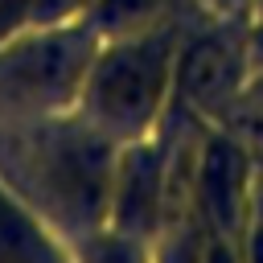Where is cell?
Returning a JSON list of instances; mask_svg holds the SVG:
<instances>
[{
    "mask_svg": "<svg viewBox=\"0 0 263 263\" xmlns=\"http://www.w3.org/2000/svg\"><path fill=\"white\" fill-rule=\"evenodd\" d=\"M168 74V41L136 37L103 53L86 70V107L99 123L136 132L152 119Z\"/></svg>",
    "mask_w": 263,
    "mask_h": 263,
    "instance_id": "obj_1",
    "label": "cell"
},
{
    "mask_svg": "<svg viewBox=\"0 0 263 263\" xmlns=\"http://www.w3.org/2000/svg\"><path fill=\"white\" fill-rule=\"evenodd\" d=\"M90 70V41L82 29H45L16 41L0 58V82L29 103L66 99Z\"/></svg>",
    "mask_w": 263,
    "mask_h": 263,
    "instance_id": "obj_2",
    "label": "cell"
},
{
    "mask_svg": "<svg viewBox=\"0 0 263 263\" xmlns=\"http://www.w3.org/2000/svg\"><path fill=\"white\" fill-rule=\"evenodd\" d=\"M45 168H49L53 197H62V205L70 214H78V218L99 214V205L107 197V185H111L107 152H103L99 140L70 136L62 144H53L49 156H45Z\"/></svg>",
    "mask_w": 263,
    "mask_h": 263,
    "instance_id": "obj_3",
    "label": "cell"
},
{
    "mask_svg": "<svg viewBox=\"0 0 263 263\" xmlns=\"http://www.w3.org/2000/svg\"><path fill=\"white\" fill-rule=\"evenodd\" d=\"M242 185H247V168H242V152L226 140H214L201 156V205L210 214V222L218 230L238 222L242 210Z\"/></svg>",
    "mask_w": 263,
    "mask_h": 263,
    "instance_id": "obj_4",
    "label": "cell"
},
{
    "mask_svg": "<svg viewBox=\"0 0 263 263\" xmlns=\"http://www.w3.org/2000/svg\"><path fill=\"white\" fill-rule=\"evenodd\" d=\"M115 214H119V226L132 234V230H144L156 214V197H160V173H156V156L152 152H132L119 168V181H115Z\"/></svg>",
    "mask_w": 263,
    "mask_h": 263,
    "instance_id": "obj_5",
    "label": "cell"
},
{
    "mask_svg": "<svg viewBox=\"0 0 263 263\" xmlns=\"http://www.w3.org/2000/svg\"><path fill=\"white\" fill-rule=\"evenodd\" d=\"M0 263H62L49 234L0 189Z\"/></svg>",
    "mask_w": 263,
    "mask_h": 263,
    "instance_id": "obj_6",
    "label": "cell"
},
{
    "mask_svg": "<svg viewBox=\"0 0 263 263\" xmlns=\"http://www.w3.org/2000/svg\"><path fill=\"white\" fill-rule=\"evenodd\" d=\"M230 66H234V62H230V53H226L222 45L201 41V45L185 58V66H181V90H185L193 103H214V99H222V95L230 90V78H234Z\"/></svg>",
    "mask_w": 263,
    "mask_h": 263,
    "instance_id": "obj_7",
    "label": "cell"
},
{
    "mask_svg": "<svg viewBox=\"0 0 263 263\" xmlns=\"http://www.w3.org/2000/svg\"><path fill=\"white\" fill-rule=\"evenodd\" d=\"M29 21H33V0H0V37L16 33Z\"/></svg>",
    "mask_w": 263,
    "mask_h": 263,
    "instance_id": "obj_8",
    "label": "cell"
},
{
    "mask_svg": "<svg viewBox=\"0 0 263 263\" xmlns=\"http://www.w3.org/2000/svg\"><path fill=\"white\" fill-rule=\"evenodd\" d=\"M95 263H136V247L127 238H103L95 247Z\"/></svg>",
    "mask_w": 263,
    "mask_h": 263,
    "instance_id": "obj_9",
    "label": "cell"
},
{
    "mask_svg": "<svg viewBox=\"0 0 263 263\" xmlns=\"http://www.w3.org/2000/svg\"><path fill=\"white\" fill-rule=\"evenodd\" d=\"M205 263H234V255H230L226 242H210L205 247Z\"/></svg>",
    "mask_w": 263,
    "mask_h": 263,
    "instance_id": "obj_10",
    "label": "cell"
},
{
    "mask_svg": "<svg viewBox=\"0 0 263 263\" xmlns=\"http://www.w3.org/2000/svg\"><path fill=\"white\" fill-rule=\"evenodd\" d=\"M251 263H263V222H259L255 234H251Z\"/></svg>",
    "mask_w": 263,
    "mask_h": 263,
    "instance_id": "obj_11",
    "label": "cell"
}]
</instances>
